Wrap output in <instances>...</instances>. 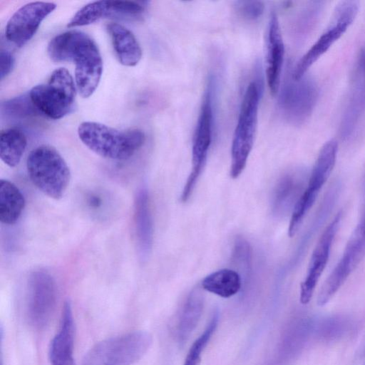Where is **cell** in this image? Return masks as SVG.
<instances>
[{
	"label": "cell",
	"instance_id": "obj_1",
	"mask_svg": "<svg viewBox=\"0 0 365 365\" xmlns=\"http://www.w3.org/2000/svg\"><path fill=\"white\" fill-rule=\"evenodd\" d=\"M47 53L54 62L75 63L76 87L83 98L96 90L103 73V60L96 42L84 32L71 30L53 37Z\"/></svg>",
	"mask_w": 365,
	"mask_h": 365
},
{
	"label": "cell",
	"instance_id": "obj_2",
	"mask_svg": "<svg viewBox=\"0 0 365 365\" xmlns=\"http://www.w3.org/2000/svg\"><path fill=\"white\" fill-rule=\"evenodd\" d=\"M78 135L91 150L103 158L115 160L130 158L143 146L145 140L140 130H119L91 121L79 125Z\"/></svg>",
	"mask_w": 365,
	"mask_h": 365
},
{
	"label": "cell",
	"instance_id": "obj_3",
	"mask_svg": "<svg viewBox=\"0 0 365 365\" xmlns=\"http://www.w3.org/2000/svg\"><path fill=\"white\" fill-rule=\"evenodd\" d=\"M28 175L32 183L48 197L59 200L71 180L69 167L53 147L39 145L33 149L26 160Z\"/></svg>",
	"mask_w": 365,
	"mask_h": 365
},
{
	"label": "cell",
	"instance_id": "obj_4",
	"mask_svg": "<svg viewBox=\"0 0 365 365\" xmlns=\"http://www.w3.org/2000/svg\"><path fill=\"white\" fill-rule=\"evenodd\" d=\"M152 340V336L145 331L104 339L87 352L82 365H132L145 354Z\"/></svg>",
	"mask_w": 365,
	"mask_h": 365
},
{
	"label": "cell",
	"instance_id": "obj_5",
	"mask_svg": "<svg viewBox=\"0 0 365 365\" xmlns=\"http://www.w3.org/2000/svg\"><path fill=\"white\" fill-rule=\"evenodd\" d=\"M259 97V85L251 82L243 96L232 142L230 174L233 179L244 170L254 145Z\"/></svg>",
	"mask_w": 365,
	"mask_h": 365
},
{
	"label": "cell",
	"instance_id": "obj_6",
	"mask_svg": "<svg viewBox=\"0 0 365 365\" xmlns=\"http://www.w3.org/2000/svg\"><path fill=\"white\" fill-rule=\"evenodd\" d=\"M76 93L74 81L68 71L58 68L52 72L46 83L32 88L29 96L37 110L57 120L71 112Z\"/></svg>",
	"mask_w": 365,
	"mask_h": 365
},
{
	"label": "cell",
	"instance_id": "obj_7",
	"mask_svg": "<svg viewBox=\"0 0 365 365\" xmlns=\"http://www.w3.org/2000/svg\"><path fill=\"white\" fill-rule=\"evenodd\" d=\"M338 143L329 140L322 147L312 170L307 186L296 203L288 227V235L292 237L298 231L307 213L312 208L336 163Z\"/></svg>",
	"mask_w": 365,
	"mask_h": 365
},
{
	"label": "cell",
	"instance_id": "obj_8",
	"mask_svg": "<svg viewBox=\"0 0 365 365\" xmlns=\"http://www.w3.org/2000/svg\"><path fill=\"white\" fill-rule=\"evenodd\" d=\"M213 125L212 82L210 81L205 93L196 124L192 146V170L184 185L181 201L187 202L205 167L212 142Z\"/></svg>",
	"mask_w": 365,
	"mask_h": 365
},
{
	"label": "cell",
	"instance_id": "obj_9",
	"mask_svg": "<svg viewBox=\"0 0 365 365\" xmlns=\"http://www.w3.org/2000/svg\"><path fill=\"white\" fill-rule=\"evenodd\" d=\"M319 96L316 82L304 76L286 81L279 98V107L284 117L294 125L304 123L312 115Z\"/></svg>",
	"mask_w": 365,
	"mask_h": 365
},
{
	"label": "cell",
	"instance_id": "obj_10",
	"mask_svg": "<svg viewBox=\"0 0 365 365\" xmlns=\"http://www.w3.org/2000/svg\"><path fill=\"white\" fill-rule=\"evenodd\" d=\"M57 302V289L52 276L42 270L34 272L29 278L27 316L36 329L46 327L53 317Z\"/></svg>",
	"mask_w": 365,
	"mask_h": 365
},
{
	"label": "cell",
	"instance_id": "obj_11",
	"mask_svg": "<svg viewBox=\"0 0 365 365\" xmlns=\"http://www.w3.org/2000/svg\"><path fill=\"white\" fill-rule=\"evenodd\" d=\"M364 257L365 234L357 227L340 260L321 287L317 297L318 306L328 303Z\"/></svg>",
	"mask_w": 365,
	"mask_h": 365
},
{
	"label": "cell",
	"instance_id": "obj_12",
	"mask_svg": "<svg viewBox=\"0 0 365 365\" xmlns=\"http://www.w3.org/2000/svg\"><path fill=\"white\" fill-rule=\"evenodd\" d=\"M52 2H30L19 8L9 19L5 29L8 41L18 47L25 45L36 34L42 21L56 9Z\"/></svg>",
	"mask_w": 365,
	"mask_h": 365
},
{
	"label": "cell",
	"instance_id": "obj_13",
	"mask_svg": "<svg viewBox=\"0 0 365 365\" xmlns=\"http://www.w3.org/2000/svg\"><path fill=\"white\" fill-rule=\"evenodd\" d=\"M342 213L339 212L328 225L312 252L307 272L300 285L299 301L307 304L311 301L315 288L329 260L330 250L339 230Z\"/></svg>",
	"mask_w": 365,
	"mask_h": 365
},
{
	"label": "cell",
	"instance_id": "obj_14",
	"mask_svg": "<svg viewBox=\"0 0 365 365\" xmlns=\"http://www.w3.org/2000/svg\"><path fill=\"white\" fill-rule=\"evenodd\" d=\"M144 6L133 1H98L87 4L72 17L69 28L91 24L99 19L111 16L138 15L143 12Z\"/></svg>",
	"mask_w": 365,
	"mask_h": 365
},
{
	"label": "cell",
	"instance_id": "obj_15",
	"mask_svg": "<svg viewBox=\"0 0 365 365\" xmlns=\"http://www.w3.org/2000/svg\"><path fill=\"white\" fill-rule=\"evenodd\" d=\"M75 324L72 307L66 301L58 331L51 341L48 356L51 365H76L73 356Z\"/></svg>",
	"mask_w": 365,
	"mask_h": 365
},
{
	"label": "cell",
	"instance_id": "obj_16",
	"mask_svg": "<svg viewBox=\"0 0 365 365\" xmlns=\"http://www.w3.org/2000/svg\"><path fill=\"white\" fill-rule=\"evenodd\" d=\"M351 24L332 15L326 30L297 62L292 78L299 80L304 77L309 68L345 33Z\"/></svg>",
	"mask_w": 365,
	"mask_h": 365
},
{
	"label": "cell",
	"instance_id": "obj_17",
	"mask_svg": "<svg viewBox=\"0 0 365 365\" xmlns=\"http://www.w3.org/2000/svg\"><path fill=\"white\" fill-rule=\"evenodd\" d=\"M284 46L277 15L271 16L267 38L266 76L270 93L277 94L280 88Z\"/></svg>",
	"mask_w": 365,
	"mask_h": 365
},
{
	"label": "cell",
	"instance_id": "obj_18",
	"mask_svg": "<svg viewBox=\"0 0 365 365\" xmlns=\"http://www.w3.org/2000/svg\"><path fill=\"white\" fill-rule=\"evenodd\" d=\"M364 112L365 69L357 62L348 101L341 118V138L347 139L352 135Z\"/></svg>",
	"mask_w": 365,
	"mask_h": 365
},
{
	"label": "cell",
	"instance_id": "obj_19",
	"mask_svg": "<svg viewBox=\"0 0 365 365\" xmlns=\"http://www.w3.org/2000/svg\"><path fill=\"white\" fill-rule=\"evenodd\" d=\"M134 222L135 236L140 255L146 259L150 255L153 240V225L148 191L140 188L135 197Z\"/></svg>",
	"mask_w": 365,
	"mask_h": 365
},
{
	"label": "cell",
	"instance_id": "obj_20",
	"mask_svg": "<svg viewBox=\"0 0 365 365\" xmlns=\"http://www.w3.org/2000/svg\"><path fill=\"white\" fill-rule=\"evenodd\" d=\"M306 180L302 172L289 173L281 178L273 195L272 207L275 214L283 215L293 210L306 187Z\"/></svg>",
	"mask_w": 365,
	"mask_h": 365
},
{
	"label": "cell",
	"instance_id": "obj_21",
	"mask_svg": "<svg viewBox=\"0 0 365 365\" xmlns=\"http://www.w3.org/2000/svg\"><path fill=\"white\" fill-rule=\"evenodd\" d=\"M106 30L119 62L125 66H136L142 58L143 52L133 32L114 22L108 24Z\"/></svg>",
	"mask_w": 365,
	"mask_h": 365
},
{
	"label": "cell",
	"instance_id": "obj_22",
	"mask_svg": "<svg viewBox=\"0 0 365 365\" xmlns=\"http://www.w3.org/2000/svg\"><path fill=\"white\" fill-rule=\"evenodd\" d=\"M25 207L24 197L19 187L13 182L0 180V221L11 225L21 217Z\"/></svg>",
	"mask_w": 365,
	"mask_h": 365
},
{
	"label": "cell",
	"instance_id": "obj_23",
	"mask_svg": "<svg viewBox=\"0 0 365 365\" xmlns=\"http://www.w3.org/2000/svg\"><path fill=\"white\" fill-rule=\"evenodd\" d=\"M241 277L231 269H221L206 276L201 283L203 289L223 298L235 295L241 289Z\"/></svg>",
	"mask_w": 365,
	"mask_h": 365
},
{
	"label": "cell",
	"instance_id": "obj_24",
	"mask_svg": "<svg viewBox=\"0 0 365 365\" xmlns=\"http://www.w3.org/2000/svg\"><path fill=\"white\" fill-rule=\"evenodd\" d=\"M27 140L24 133L17 128L2 130L0 135V157L8 166H16L26 150Z\"/></svg>",
	"mask_w": 365,
	"mask_h": 365
},
{
	"label": "cell",
	"instance_id": "obj_25",
	"mask_svg": "<svg viewBox=\"0 0 365 365\" xmlns=\"http://www.w3.org/2000/svg\"><path fill=\"white\" fill-rule=\"evenodd\" d=\"M204 307L202 290L196 287L192 290L182 307L179 319V337L186 339L197 324Z\"/></svg>",
	"mask_w": 365,
	"mask_h": 365
},
{
	"label": "cell",
	"instance_id": "obj_26",
	"mask_svg": "<svg viewBox=\"0 0 365 365\" xmlns=\"http://www.w3.org/2000/svg\"><path fill=\"white\" fill-rule=\"evenodd\" d=\"M219 322V312L215 311L204 331L190 346L183 365H200L203 351L215 333Z\"/></svg>",
	"mask_w": 365,
	"mask_h": 365
},
{
	"label": "cell",
	"instance_id": "obj_27",
	"mask_svg": "<svg viewBox=\"0 0 365 365\" xmlns=\"http://www.w3.org/2000/svg\"><path fill=\"white\" fill-rule=\"evenodd\" d=\"M322 1H311L298 16L296 29L299 35H306L314 27L323 9Z\"/></svg>",
	"mask_w": 365,
	"mask_h": 365
},
{
	"label": "cell",
	"instance_id": "obj_28",
	"mask_svg": "<svg viewBox=\"0 0 365 365\" xmlns=\"http://www.w3.org/2000/svg\"><path fill=\"white\" fill-rule=\"evenodd\" d=\"M232 259L233 263L242 270L244 274H249L252 267V249L249 242L242 237H236Z\"/></svg>",
	"mask_w": 365,
	"mask_h": 365
},
{
	"label": "cell",
	"instance_id": "obj_29",
	"mask_svg": "<svg viewBox=\"0 0 365 365\" xmlns=\"http://www.w3.org/2000/svg\"><path fill=\"white\" fill-rule=\"evenodd\" d=\"M237 10L243 18L256 20L263 14L264 5L260 1H241L237 2Z\"/></svg>",
	"mask_w": 365,
	"mask_h": 365
},
{
	"label": "cell",
	"instance_id": "obj_30",
	"mask_svg": "<svg viewBox=\"0 0 365 365\" xmlns=\"http://www.w3.org/2000/svg\"><path fill=\"white\" fill-rule=\"evenodd\" d=\"M14 64V58L12 54L8 51L2 50L1 51V79H4L11 71Z\"/></svg>",
	"mask_w": 365,
	"mask_h": 365
}]
</instances>
